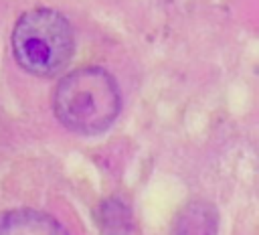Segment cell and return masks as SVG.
<instances>
[{
  "label": "cell",
  "instance_id": "6da1fadb",
  "mask_svg": "<svg viewBox=\"0 0 259 235\" xmlns=\"http://www.w3.org/2000/svg\"><path fill=\"white\" fill-rule=\"evenodd\" d=\"M57 120L71 132L95 136L117 118L121 97L115 79L101 67H81L67 73L53 95Z\"/></svg>",
  "mask_w": 259,
  "mask_h": 235
},
{
  "label": "cell",
  "instance_id": "7a4b0ae2",
  "mask_svg": "<svg viewBox=\"0 0 259 235\" xmlns=\"http://www.w3.org/2000/svg\"><path fill=\"white\" fill-rule=\"evenodd\" d=\"M73 28L69 20L51 8L24 12L12 30V53L16 63L36 77L59 73L73 55Z\"/></svg>",
  "mask_w": 259,
  "mask_h": 235
},
{
  "label": "cell",
  "instance_id": "3957f363",
  "mask_svg": "<svg viewBox=\"0 0 259 235\" xmlns=\"http://www.w3.org/2000/svg\"><path fill=\"white\" fill-rule=\"evenodd\" d=\"M0 235H69L65 227L47 213L14 209L0 215Z\"/></svg>",
  "mask_w": 259,
  "mask_h": 235
},
{
  "label": "cell",
  "instance_id": "277c9868",
  "mask_svg": "<svg viewBox=\"0 0 259 235\" xmlns=\"http://www.w3.org/2000/svg\"><path fill=\"white\" fill-rule=\"evenodd\" d=\"M217 211L210 203L194 201L186 205L176 217L174 235H214L217 233Z\"/></svg>",
  "mask_w": 259,
  "mask_h": 235
}]
</instances>
